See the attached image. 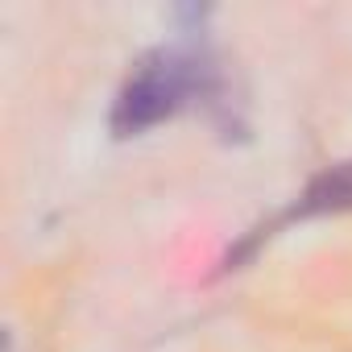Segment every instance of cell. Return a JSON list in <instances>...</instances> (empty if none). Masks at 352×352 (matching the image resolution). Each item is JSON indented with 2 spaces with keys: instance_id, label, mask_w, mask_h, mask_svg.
I'll return each mask as SVG.
<instances>
[{
  "instance_id": "2",
  "label": "cell",
  "mask_w": 352,
  "mask_h": 352,
  "mask_svg": "<svg viewBox=\"0 0 352 352\" xmlns=\"http://www.w3.org/2000/svg\"><path fill=\"white\" fill-rule=\"evenodd\" d=\"M319 216H352V157L323 166V170L315 174V179L298 191V199H294L286 212H278L274 220H265L261 228H253V232L236 245V253H228V270H236L245 257H253V253L261 249V241L278 236L286 224H298V220H319Z\"/></svg>"
},
{
  "instance_id": "1",
  "label": "cell",
  "mask_w": 352,
  "mask_h": 352,
  "mask_svg": "<svg viewBox=\"0 0 352 352\" xmlns=\"http://www.w3.org/2000/svg\"><path fill=\"white\" fill-rule=\"evenodd\" d=\"M216 87V67L204 50L195 46H153L145 50L108 112V129L112 137H141L166 120H174L183 108H191L195 100H204Z\"/></svg>"
}]
</instances>
